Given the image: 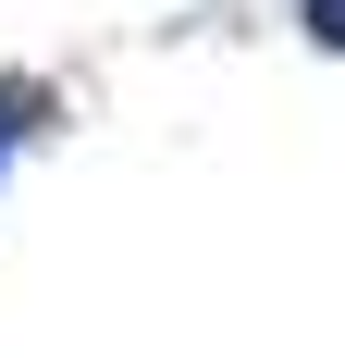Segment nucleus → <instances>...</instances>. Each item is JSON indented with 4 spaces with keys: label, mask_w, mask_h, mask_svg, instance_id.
<instances>
[{
    "label": "nucleus",
    "mask_w": 345,
    "mask_h": 358,
    "mask_svg": "<svg viewBox=\"0 0 345 358\" xmlns=\"http://www.w3.org/2000/svg\"><path fill=\"white\" fill-rule=\"evenodd\" d=\"M296 37H309V50H333V62H345V0H296Z\"/></svg>",
    "instance_id": "obj_2"
},
{
    "label": "nucleus",
    "mask_w": 345,
    "mask_h": 358,
    "mask_svg": "<svg viewBox=\"0 0 345 358\" xmlns=\"http://www.w3.org/2000/svg\"><path fill=\"white\" fill-rule=\"evenodd\" d=\"M62 74H37V62H0V210H13V173H25L37 148L62 136Z\"/></svg>",
    "instance_id": "obj_1"
}]
</instances>
